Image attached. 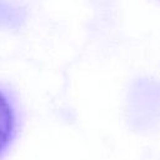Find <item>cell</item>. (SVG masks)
Here are the masks:
<instances>
[{"label": "cell", "instance_id": "cell-1", "mask_svg": "<svg viewBox=\"0 0 160 160\" xmlns=\"http://www.w3.org/2000/svg\"><path fill=\"white\" fill-rule=\"evenodd\" d=\"M16 128L14 108L8 96L0 90V156L14 139Z\"/></svg>", "mask_w": 160, "mask_h": 160}]
</instances>
